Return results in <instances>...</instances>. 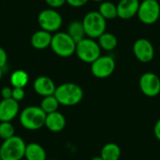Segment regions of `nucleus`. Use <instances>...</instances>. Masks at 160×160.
I'll use <instances>...</instances> for the list:
<instances>
[{
  "label": "nucleus",
  "instance_id": "obj_23",
  "mask_svg": "<svg viewBox=\"0 0 160 160\" xmlns=\"http://www.w3.org/2000/svg\"><path fill=\"white\" fill-rule=\"evenodd\" d=\"M59 105L60 104H59L58 100L56 99V98L53 95V96H49V97L43 98V99L40 102L39 107L46 114H49V113L57 112Z\"/></svg>",
  "mask_w": 160,
  "mask_h": 160
},
{
  "label": "nucleus",
  "instance_id": "obj_12",
  "mask_svg": "<svg viewBox=\"0 0 160 160\" xmlns=\"http://www.w3.org/2000/svg\"><path fill=\"white\" fill-rule=\"evenodd\" d=\"M140 0H120L117 6V18L130 20L137 16L140 8Z\"/></svg>",
  "mask_w": 160,
  "mask_h": 160
},
{
  "label": "nucleus",
  "instance_id": "obj_29",
  "mask_svg": "<svg viewBox=\"0 0 160 160\" xmlns=\"http://www.w3.org/2000/svg\"><path fill=\"white\" fill-rule=\"evenodd\" d=\"M1 97H2L3 99L11 98V97H12V88H10L8 86L3 87L2 90H1Z\"/></svg>",
  "mask_w": 160,
  "mask_h": 160
},
{
  "label": "nucleus",
  "instance_id": "obj_5",
  "mask_svg": "<svg viewBox=\"0 0 160 160\" xmlns=\"http://www.w3.org/2000/svg\"><path fill=\"white\" fill-rule=\"evenodd\" d=\"M76 44L67 32H56L52 35L50 47L56 55L67 58L75 53Z\"/></svg>",
  "mask_w": 160,
  "mask_h": 160
},
{
  "label": "nucleus",
  "instance_id": "obj_19",
  "mask_svg": "<svg viewBox=\"0 0 160 160\" xmlns=\"http://www.w3.org/2000/svg\"><path fill=\"white\" fill-rule=\"evenodd\" d=\"M67 33L71 37V38H72L76 43H78L79 41L82 40L84 38H86V35H85V31H84V28H83L82 22V21H79V20L72 21V22L68 24Z\"/></svg>",
  "mask_w": 160,
  "mask_h": 160
},
{
  "label": "nucleus",
  "instance_id": "obj_36",
  "mask_svg": "<svg viewBox=\"0 0 160 160\" xmlns=\"http://www.w3.org/2000/svg\"><path fill=\"white\" fill-rule=\"evenodd\" d=\"M159 52H160V47H159Z\"/></svg>",
  "mask_w": 160,
  "mask_h": 160
},
{
  "label": "nucleus",
  "instance_id": "obj_31",
  "mask_svg": "<svg viewBox=\"0 0 160 160\" xmlns=\"http://www.w3.org/2000/svg\"><path fill=\"white\" fill-rule=\"evenodd\" d=\"M91 160H103V158L100 157V156H98V157H95V158H93Z\"/></svg>",
  "mask_w": 160,
  "mask_h": 160
},
{
  "label": "nucleus",
  "instance_id": "obj_15",
  "mask_svg": "<svg viewBox=\"0 0 160 160\" xmlns=\"http://www.w3.org/2000/svg\"><path fill=\"white\" fill-rule=\"evenodd\" d=\"M67 121L65 116L57 112L49 113L46 115V119H45V127L52 132H60L62 131L65 127H66Z\"/></svg>",
  "mask_w": 160,
  "mask_h": 160
},
{
  "label": "nucleus",
  "instance_id": "obj_10",
  "mask_svg": "<svg viewBox=\"0 0 160 160\" xmlns=\"http://www.w3.org/2000/svg\"><path fill=\"white\" fill-rule=\"evenodd\" d=\"M132 51L136 59L145 64L151 62L154 59L156 53L153 43L149 39L144 38H141L135 40V42L133 43Z\"/></svg>",
  "mask_w": 160,
  "mask_h": 160
},
{
  "label": "nucleus",
  "instance_id": "obj_27",
  "mask_svg": "<svg viewBox=\"0 0 160 160\" xmlns=\"http://www.w3.org/2000/svg\"><path fill=\"white\" fill-rule=\"evenodd\" d=\"M89 0H67V4L73 8H81L88 3Z\"/></svg>",
  "mask_w": 160,
  "mask_h": 160
},
{
  "label": "nucleus",
  "instance_id": "obj_9",
  "mask_svg": "<svg viewBox=\"0 0 160 160\" xmlns=\"http://www.w3.org/2000/svg\"><path fill=\"white\" fill-rule=\"evenodd\" d=\"M115 59L111 55H100L91 64V72L98 79H106L115 70Z\"/></svg>",
  "mask_w": 160,
  "mask_h": 160
},
{
  "label": "nucleus",
  "instance_id": "obj_4",
  "mask_svg": "<svg viewBox=\"0 0 160 160\" xmlns=\"http://www.w3.org/2000/svg\"><path fill=\"white\" fill-rule=\"evenodd\" d=\"M26 143L19 136H13L5 140L0 146V158L2 160H22L24 158Z\"/></svg>",
  "mask_w": 160,
  "mask_h": 160
},
{
  "label": "nucleus",
  "instance_id": "obj_3",
  "mask_svg": "<svg viewBox=\"0 0 160 160\" xmlns=\"http://www.w3.org/2000/svg\"><path fill=\"white\" fill-rule=\"evenodd\" d=\"M46 113L38 106L24 108L19 115L21 125L27 130H38L45 126Z\"/></svg>",
  "mask_w": 160,
  "mask_h": 160
},
{
  "label": "nucleus",
  "instance_id": "obj_13",
  "mask_svg": "<svg viewBox=\"0 0 160 160\" xmlns=\"http://www.w3.org/2000/svg\"><path fill=\"white\" fill-rule=\"evenodd\" d=\"M20 112L19 102L12 98L0 101V122H11Z\"/></svg>",
  "mask_w": 160,
  "mask_h": 160
},
{
  "label": "nucleus",
  "instance_id": "obj_14",
  "mask_svg": "<svg viewBox=\"0 0 160 160\" xmlns=\"http://www.w3.org/2000/svg\"><path fill=\"white\" fill-rule=\"evenodd\" d=\"M33 88L38 95H39L43 98L49 97V96H53L55 93V90H56L54 82L47 76L38 77L34 81Z\"/></svg>",
  "mask_w": 160,
  "mask_h": 160
},
{
  "label": "nucleus",
  "instance_id": "obj_6",
  "mask_svg": "<svg viewBox=\"0 0 160 160\" xmlns=\"http://www.w3.org/2000/svg\"><path fill=\"white\" fill-rule=\"evenodd\" d=\"M101 52L98 40L87 37L76 44L75 54L83 63L92 64L101 55Z\"/></svg>",
  "mask_w": 160,
  "mask_h": 160
},
{
  "label": "nucleus",
  "instance_id": "obj_2",
  "mask_svg": "<svg viewBox=\"0 0 160 160\" xmlns=\"http://www.w3.org/2000/svg\"><path fill=\"white\" fill-rule=\"evenodd\" d=\"M82 22L87 38L98 39L103 33L106 32L107 21L98 10H91L87 12Z\"/></svg>",
  "mask_w": 160,
  "mask_h": 160
},
{
  "label": "nucleus",
  "instance_id": "obj_1",
  "mask_svg": "<svg viewBox=\"0 0 160 160\" xmlns=\"http://www.w3.org/2000/svg\"><path fill=\"white\" fill-rule=\"evenodd\" d=\"M54 97L60 105L74 106L82 101L83 98V91L77 83L66 82L56 87Z\"/></svg>",
  "mask_w": 160,
  "mask_h": 160
},
{
  "label": "nucleus",
  "instance_id": "obj_34",
  "mask_svg": "<svg viewBox=\"0 0 160 160\" xmlns=\"http://www.w3.org/2000/svg\"><path fill=\"white\" fill-rule=\"evenodd\" d=\"M159 22H160V14H159Z\"/></svg>",
  "mask_w": 160,
  "mask_h": 160
},
{
  "label": "nucleus",
  "instance_id": "obj_21",
  "mask_svg": "<svg viewBox=\"0 0 160 160\" xmlns=\"http://www.w3.org/2000/svg\"><path fill=\"white\" fill-rule=\"evenodd\" d=\"M98 11L106 20H113L117 18V6L112 1H103L99 4Z\"/></svg>",
  "mask_w": 160,
  "mask_h": 160
},
{
  "label": "nucleus",
  "instance_id": "obj_17",
  "mask_svg": "<svg viewBox=\"0 0 160 160\" xmlns=\"http://www.w3.org/2000/svg\"><path fill=\"white\" fill-rule=\"evenodd\" d=\"M24 158L26 160H46V151L37 142L28 143L25 147Z\"/></svg>",
  "mask_w": 160,
  "mask_h": 160
},
{
  "label": "nucleus",
  "instance_id": "obj_32",
  "mask_svg": "<svg viewBox=\"0 0 160 160\" xmlns=\"http://www.w3.org/2000/svg\"><path fill=\"white\" fill-rule=\"evenodd\" d=\"M91 1H93V2H96V3H101V2H103V1H105V0H91Z\"/></svg>",
  "mask_w": 160,
  "mask_h": 160
},
{
  "label": "nucleus",
  "instance_id": "obj_28",
  "mask_svg": "<svg viewBox=\"0 0 160 160\" xmlns=\"http://www.w3.org/2000/svg\"><path fill=\"white\" fill-rule=\"evenodd\" d=\"M7 62H8L7 52H6V51L2 47H0V68L1 69H3L6 67Z\"/></svg>",
  "mask_w": 160,
  "mask_h": 160
},
{
  "label": "nucleus",
  "instance_id": "obj_26",
  "mask_svg": "<svg viewBox=\"0 0 160 160\" xmlns=\"http://www.w3.org/2000/svg\"><path fill=\"white\" fill-rule=\"evenodd\" d=\"M45 2L51 8L56 9L63 7L67 3V0H45Z\"/></svg>",
  "mask_w": 160,
  "mask_h": 160
},
{
  "label": "nucleus",
  "instance_id": "obj_33",
  "mask_svg": "<svg viewBox=\"0 0 160 160\" xmlns=\"http://www.w3.org/2000/svg\"><path fill=\"white\" fill-rule=\"evenodd\" d=\"M2 76H3V69L0 68V81H1V79H2Z\"/></svg>",
  "mask_w": 160,
  "mask_h": 160
},
{
  "label": "nucleus",
  "instance_id": "obj_20",
  "mask_svg": "<svg viewBox=\"0 0 160 160\" xmlns=\"http://www.w3.org/2000/svg\"><path fill=\"white\" fill-rule=\"evenodd\" d=\"M121 155V148L114 142L106 143L100 151V157L103 160H119Z\"/></svg>",
  "mask_w": 160,
  "mask_h": 160
},
{
  "label": "nucleus",
  "instance_id": "obj_35",
  "mask_svg": "<svg viewBox=\"0 0 160 160\" xmlns=\"http://www.w3.org/2000/svg\"><path fill=\"white\" fill-rule=\"evenodd\" d=\"M0 160H2V158H0Z\"/></svg>",
  "mask_w": 160,
  "mask_h": 160
},
{
  "label": "nucleus",
  "instance_id": "obj_22",
  "mask_svg": "<svg viewBox=\"0 0 160 160\" xmlns=\"http://www.w3.org/2000/svg\"><path fill=\"white\" fill-rule=\"evenodd\" d=\"M29 82V76L27 72L22 69H17L14 72H12L10 76V84L12 87H18V88H24L25 85Z\"/></svg>",
  "mask_w": 160,
  "mask_h": 160
},
{
  "label": "nucleus",
  "instance_id": "obj_8",
  "mask_svg": "<svg viewBox=\"0 0 160 160\" xmlns=\"http://www.w3.org/2000/svg\"><path fill=\"white\" fill-rule=\"evenodd\" d=\"M38 22L42 30L49 33H54L61 28L63 24V18L56 9L50 8L39 12L38 16Z\"/></svg>",
  "mask_w": 160,
  "mask_h": 160
},
{
  "label": "nucleus",
  "instance_id": "obj_30",
  "mask_svg": "<svg viewBox=\"0 0 160 160\" xmlns=\"http://www.w3.org/2000/svg\"><path fill=\"white\" fill-rule=\"evenodd\" d=\"M154 134H155V137L160 142V118L157 121V123L155 124V127H154Z\"/></svg>",
  "mask_w": 160,
  "mask_h": 160
},
{
  "label": "nucleus",
  "instance_id": "obj_24",
  "mask_svg": "<svg viewBox=\"0 0 160 160\" xmlns=\"http://www.w3.org/2000/svg\"><path fill=\"white\" fill-rule=\"evenodd\" d=\"M15 136V128L10 122H0V138L5 141Z\"/></svg>",
  "mask_w": 160,
  "mask_h": 160
},
{
  "label": "nucleus",
  "instance_id": "obj_16",
  "mask_svg": "<svg viewBox=\"0 0 160 160\" xmlns=\"http://www.w3.org/2000/svg\"><path fill=\"white\" fill-rule=\"evenodd\" d=\"M52 35L45 30H38L35 32L31 37V45L37 50H44L51 46Z\"/></svg>",
  "mask_w": 160,
  "mask_h": 160
},
{
  "label": "nucleus",
  "instance_id": "obj_7",
  "mask_svg": "<svg viewBox=\"0 0 160 160\" xmlns=\"http://www.w3.org/2000/svg\"><path fill=\"white\" fill-rule=\"evenodd\" d=\"M159 14L160 4L158 0H142L137 16L142 23L152 25L159 21Z\"/></svg>",
  "mask_w": 160,
  "mask_h": 160
},
{
  "label": "nucleus",
  "instance_id": "obj_18",
  "mask_svg": "<svg viewBox=\"0 0 160 160\" xmlns=\"http://www.w3.org/2000/svg\"><path fill=\"white\" fill-rule=\"evenodd\" d=\"M98 43L102 51L112 52L117 47L118 39L114 34L111 32H105L98 38Z\"/></svg>",
  "mask_w": 160,
  "mask_h": 160
},
{
  "label": "nucleus",
  "instance_id": "obj_25",
  "mask_svg": "<svg viewBox=\"0 0 160 160\" xmlns=\"http://www.w3.org/2000/svg\"><path fill=\"white\" fill-rule=\"evenodd\" d=\"M24 96H25V92L23 88H18V87L12 88V97H11L12 99L16 100L17 102H20L24 98Z\"/></svg>",
  "mask_w": 160,
  "mask_h": 160
},
{
  "label": "nucleus",
  "instance_id": "obj_11",
  "mask_svg": "<svg viewBox=\"0 0 160 160\" xmlns=\"http://www.w3.org/2000/svg\"><path fill=\"white\" fill-rule=\"evenodd\" d=\"M142 93L148 98H155L160 94V78L153 72L143 73L139 81Z\"/></svg>",
  "mask_w": 160,
  "mask_h": 160
}]
</instances>
